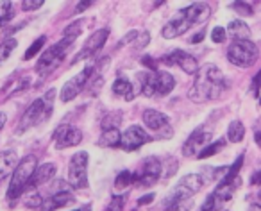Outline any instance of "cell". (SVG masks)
<instances>
[{
  "mask_svg": "<svg viewBox=\"0 0 261 211\" xmlns=\"http://www.w3.org/2000/svg\"><path fill=\"white\" fill-rule=\"evenodd\" d=\"M227 90V81L224 79V73L220 72L217 65L207 63L202 68L197 70L193 86L190 88L188 97L197 104L210 102L220 97Z\"/></svg>",
  "mask_w": 261,
  "mask_h": 211,
  "instance_id": "1",
  "label": "cell"
},
{
  "mask_svg": "<svg viewBox=\"0 0 261 211\" xmlns=\"http://www.w3.org/2000/svg\"><path fill=\"white\" fill-rule=\"evenodd\" d=\"M210 6L204 4V2H195L192 6H186V8L179 9L177 15L161 29V36L167 38V40L181 36V34L188 33L195 23L206 22L210 18Z\"/></svg>",
  "mask_w": 261,
  "mask_h": 211,
  "instance_id": "2",
  "label": "cell"
},
{
  "mask_svg": "<svg viewBox=\"0 0 261 211\" xmlns=\"http://www.w3.org/2000/svg\"><path fill=\"white\" fill-rule=\"evenodd\" d=\"M36 167H38V160L33 154H27V156H23L22 160L18 161L16 168L13 170V177L8 188L9 199H18V197L25 192L27 186H29L31 177H33L34 170H36Z\"/></svg>",
  "mask_w": 261,
  "mask_h": 211,
  "instance_id": "3",
  "label": "cell"
},
{
  "mask_svg": "<svg viewBox=\"0 0 261 211\" xmlns=\"http://www.w3.org/2000/svg\"><path fill=\"white\" fill-rule=\"evenodd\" d=\"M54 93H56V90H48L43 98H36V100L27 108L25 115H23L22 122H20V125H18V133H25L27 129L33 127V125L50 118Z\"/></svg>",
  "mask_w": 261,
  "mask_h": 211,
  "instance_id": "4",
  "label": "cell"
},
{
  "mask_svg": "<svg viewBox=\"0 0 261 211\" xmlns=\"http://www.w3.org/2000/svg\"><path fill=\"white\" fill-rule=\"evenodd\" d=\"M227 59L240 68H247L257 59V45L250 40H234L227 48Z\"/></svg>",
  "mask_w": 261,
  "mask_h": 211,
  "instance_id": "5",
  "label": "cell"
},
{
  "mask_svg": "<svg viewBox=\"0 0 261 211\" xmlns=\"http://www.w3.org/2000/svg\"><path fill=\"white\" fill-rule=\"evenodd\" d=\"M68 182L72 188L83 190L88 186V152L79 150L70 157L68 163Z\"/></svg>",
  "mask_w": 261,
  "mask_h": 211,
  "instance_id": "6",
  "label": "cell"
},
{
  "mask_svg": "<svg viewBox=\"0 0 261 211\" xmlns=\"http://www.w3.org/2000/svg\"><path fill=\"white\" fill-rule=\"evenodd\" d=\"M70 45L66 43V41L59 40L56 45H52V47H48L47 50L43 52V56L40 58V61H38L36 65V72L40 73V75H48V73L52 72L54 68H58L59 63L65 59V54H66V48H68Z\"/></svg>",
  "mask_w": 261,
  "mask_h": 211,
  "instance_id": "7",
  "label": "cell"
},
{
  "mask_svg": "<svg viewBox=\"0 0 261 211\" xmlns=\"http://www.w3.org/2000/svg\"><path fill=\"white\" fill-rule=\"evenodd\" d=\"M161 172H163V165H161V161L156 156L145 157L140 163L138 170L133 174V184H140V186L154 184L161 177Z\"/></svg>",
  "mask_w": 261,
  "mask_h": 211,
  "instance_id": "8",
  "label": "cell"
},
{
  "mask_svg": "<svg viewBox=\"0 0 261 211\" xmlns=\"http://www.w3.org/2000/svg\"><path fill=\"white\" fill-rule=\"evenodd\" d=\"M91 73H93V65H86L79 73H77L75 77H72L70 81H66L65 86H63V90H61V95H59V98H61L63 102L73 100V98H75L77 95H79L81 91L84 90L86 83L90 81Z\"/></svg>",
  "mask_w": 261,
  "mask_h": 211,
  "instance_id": "9",
  "label": "cell"
},
{
  "mask_svg": "<svg viewBox=\"0 0 261 211\" xmlns=\"http://www.w3.org/2000/svg\"><path fill=\"white\" fill-rule=\"evenodd\" d=\"M72 200H73V195H72L70 186L63 181H56V190L47 197V199H43L40 209L41 211H56V209H59V207L66 206L68 202H72Z\"/></svg>",
  "mask_w": 261,
  "mask_h": 211,
  "instance_id": "10",
  "label": "cell"
},
{
  "mask_svg": "<svg viewBox=\"0 0 261 211\" xmlns=\"http://www.w3.org/2000/svg\"><path fill=\"white\" fill-rule=\"evenodd\" d=\"M54 145L58 150L68 149V147H77L83 142V131L70 124H61L54 131Z\"/></svg>",
  "mask_w": 261,
  "mask_h": 211,
  "instance_id": "11",
  "label": "cell"
},
{
  "mask_svg": "<svg viewBox=\"0 0 261 211\" xmlns=\"http://www.w3.org/2000/svg\"><path fill=\"white\" fill-rule=\"evenodd\" d=\"M204 186V179L199 174H190L179 181V184L172 190L167 199H193L197 192Z\"/></svg>",
  "mask_w": 261,
  "mask_h": 211,
  "instance_id": "12",
  "label": "cell"
},
{
  "mask_svg": "<svg viewBox=\"0 0 261 211\" xmlns=\"http://www.w3.org/2000/svg\"><path fill=\"white\" fill-rule=\"evenodd\" d=\"M149 140L150 138H149V135H147L145 129L140 127V125H130V127H127L125 131L120 135L118 147L122 150L130 152V150H136V149H140L142 145H145Z\"/></svg>",
  "mask_w": 261,
  "mask_h": 211,
  "instance_id": "13",
  "label": "cell"
},
{
  "mask_svg": "<svg viewBox=\"0 0 261 211\" xmlns=\"http://www.w3.org/2000/svg\"><path fill=\"white\" fill-rule=\"evenodd\" d=\"M210 142H211V129L197 127L195 131L188 136L185 145H182V156L197 157V154H199Z\"/></svg>",
  "mask_w": 261,
  "mask_h": 211,
  "instance_id": "14",
  "label": "cell"
},
{
  "mask_svg": "<svg viewBox=\"0 0 261 211\" xmlns=\"http://www.w3.org/2000/svg\"><path fill=\"white\" fill-rule=\"evenodd\" d=\"M143 124L149 131L152 133H161L163 138H170L172 136V127H170V118L165 113L158 110H147L143 111Z\"/></svg>",
  "mask_w": 261,
  "mask_h": 211,
  "instance_id": "15",
  "label": "cell"
},
{
  "mask_svg": "<svg viewBox=\"0 0 261 211\" xmlns=\"http://www.w3.org/2000/svg\"><path fill=\"white\" fill-rule=\"evenodd\" d=\"M165 65H170V66H179L185 73H190V75H195L197 70H199V65H197V59L193 58L192 54L188 52L181 50V48H175L172 50L170 54H167L163 58Z\"/></svg>",
  "mask_w": 261,
  "mask_h": 211,
  "instance_id": "16",
  "label": "cell"
},
{
  "mask_svg": "<svg viewBox=\"0 0 261 211\" xmlns=\"http://www.w3.org/2000/svg\"><path fill=\"white\" fill-rule=\"evenodd\" d=\"M108 38H109V29H98V31H95V33L91 34V36L86 40V43H84L83 50H81L79 54H77L75 58H73V63L81 61V59L88 58V56H91V54H95L97 50H100V48L104 47L106 41H108Z\"/></svg>",
  "mask_w": 261,
  "mask_h": 211,
  "instance_id": "17",
  "label": "cell"
},
{
  "mask_svg": "<svg viewBox=\"0 0 261 211\" xmlns=\"http://www.w3.org/2000/svg\"><path fill=\"white\" fill-rule=\"evenodd\" d=\"M54 175H56V165L54 163L38 165L27 188H36L38 190L41 184H47V182H50L52 179H54Z\"/></svg>",
  "mask_w": 261,
  "mask_h": 211,
  "instance_id": "18",
  "label": "cell"
},
{
  "mask_svg": "<svg viewBox=\"0 0 261 211\" xmlns=\"http://www.w3.org/2000/svg\"><path fill=\"white\" fill-rule=\"evenodd\" d=\"M175 86V79L172 73L165 72V70H158L154 72V93H160L161 97L168 95Z\"/></svg>",
  "mask_w": 261,
  "mask_h": 211,
  "instance_id": "19",
  "label": "cell"
},
{
  "mask_svg": "<svg viewBox=\"0 0 261 211\" xmlns=\"http://www.w3.org/2000/svg\"><path fill=\"white\" fill-rule=\"evenodd\" d=\"M20 157L15 150H2L0 152V181H4L18 165Z\"/></svg>",
  "mask_w": 261,
  "mask_h": 211,
  "instance_id": "20",
  "label": "cell"
},
{
  "mask_svg": "<svg viewBox=\"0 0 261 211\" xmlns=\"http://www.w3.org/2000/svg\"><path fill=\"white\" fill-rule=\"evenodd\" d=\"M113 93L123 97L127 102H130L133 98L136 97L135 86H133V83H130V81H127L125 77H118V79L113 83Z\"/></svg>",
  "mask_w": 261,
  "mask_h": 211,
  "instance_id": "21",
  "label": "cell"
},
{
  "mask_svg": "<svg viewBox=\"0 0 261 211\" xmlns=\"http://www.w3.org/2000/svg\"><path fill=\"white\" fill-rule=\"evenodd\" d=\"M225 33H229V36H232V40H250V29L245 22L242 20H232L229 22Z\"/></svg>",
  "mask_w": 261,
  "mask_h": 211,
  "instance_id": "22",
  "label": "cell"
},
{
  "mask_svg": "<svg viewBox=\"0 0 261 211\" xmlns=\"http://www.w3.org/2000/svg\"><path fill=\"white\" fill-rule=\"evenodd\" d=\"M120 129H106L102 131L100 138H98V145L100 147H109V149H115L120 143Z\"/></svg>",
  "mask_w": 261,
  "mask_h": 211,
  "instance_id": "23",
  "label": "cell"
},
{
  "mask_svg": "<svg viewBox=\"0 0 261 211\" xmlns=\"http://www.w3.org/2000/svg\"><path fill=\"white\" fill-rule=\"evenodd\" d=\"M193 199H167L165 211H192Z\"/></svg>",
  "mask_w": 261,
  "mask_h": 211,
  "instance_id": "24",
  "label": "cell"
},
{
  "mask_svg": "<svg viewBox=\"0 0 261 211\" xmlns=\"http://www.w3.org/2000/svg\"><path fill=\"white\" fill-rule=\"evenodd\" d=\"M245 138V125L240 120H232L227 127V140L232 143H240Z\"/></svg>",
  "mask_w": 261,
  "mask_h": 211,
  "instance_id": "25",
  "label": "cell"
},
{
  "mask_svg": "<svg viewBox=\"0 0 261 211\" xmlns=\"http://www.w3.org/2000/svg\"><path fill=\"white\" fill-rule=\"evenodd\" d=\"M22 200L23 204H25L27 207H40L41 202H43V197L40 195V192H38L36 188H27L25 192L22 193Z\"/></svg>",
  "mask_w": 261,
  "mask_h": 211,
  "instance_id": "26",
  "label": "cell"
},
{
  "mask_svg": "<svg viewBox=\"0 0 261 211\" xmlns=\"http://www.w3.org/2000/svg\"><path fill=\"white\" fill-rule=\"evenodd\" d=\"M224 147H225V140H217V142H213V143H210V145L204 147V149L197 154V157H199V160H206V157L215 156V154H217L218 150L224 149Z\"/></svg>",
  "mask_w": 261,
  "mask_h": 211,
  "instance_id": "27",
  "label": "cell"
},
{
  "mask_svg": "<svg viewBox=\"0 0 261 211\" xmlns=\"http://www.w3.org/2000/svg\"><path fill=\"white\" fill-rule=\"evenodd\" d=\"M15 48H16L15 38H6V40L0 43V63H4L6 59H9V56L13 54Z\"/></svg>",
  "mask_w": 261,
  "mask_h": 211,
  "instance_id": "28",
  "label": "cell"
},
{
  "mask_svg": "<svg viewBox=\"0 0 261 211\" xmlns=\"http://www.w3.org/2000/svg\"><path fill=\"white\" fill-rule=\"evenodd\" d=\"M130 184H133V172L123 170L116 175V179H115V190L116 192H122V190H125L127 186H130Z\"/></svg>",
  "mask_w": 261,
  "mask_h": 211,
  "instance_id": "29",
  "label": "cell"
},
{
  "mask_svg": "<svg viewBox=\"0 0 261 211\" xmlns=\"http://www.w3.org/2000/svg\"><path fill=\"white\" fill-rule=\"evenodd\" d=\"M118 124H122V113L120 111H113L108 113L102 120V129H118Z\"/></svg>",
  "mask_w": 261,
  "mask_h": 211,
  "instance_id": "30",
  "label": "cell"
},
{
  "mask_svg": "<svg viewBox=\"0 0 261 211\" xmlns=\"http://www.w3.org/2000/svg\"><path fill=\"white\" fill-rule=\"evenodd\" d=\"M45 43H47V38H45V36H40L36 41H34L33 45H31L29 48H27V52H25V54H23V59H25V61H29V59H33L34 56H36L38 52H40L41 48H43V45H45Z\"/></svg>",
  "mask_w": 261,
  "mask_h": 211,
  "instance_id": "31",
  "label": "cell"
},
{
  "mask_svg": "<svg viewBox=\"0 0 261 211\" xmlns=\"http://www.w3.org/2000/svg\"><path fill=\"white\" fill-rule=\"evenodd\" d=\"M13 18V4L11 2H2L0 4V27H4Z\"/></svg>",
  "mask_w": 261,
  "mask_h": 211,
  "instance_id": "32",
  "label": "cell"
},
{
  "mask_svg": "<svg viewBox=\"0 0 261 211\" xmlns=\"http://www.w3.org/2000/svg\"><path fill=\"white\" fill-rule=\"evenodd\" d=\"M123 206H125V195H120V193H116V195H113L111 202L108 204V207H106V211H123Z\"/></svg>",
  "mask_w": 261,
  "mask_h": 211,
  "instance_id": "33",
  "label": "cell"
},
{
  "mask_svg": "<svg viewBox=\"0 0 261 211\" xmlns=\"http://www.w3.org/2000/svg\"><path fill=\"white\" fill-rule=\"evenodd\" d=\"M150 41V34L149 33H138V36L135 38V41H133V47L135 48H143L147 43Z\"/></svg>",
  "mask_w": 261,
  "mask_h": 211,
  "instance_id": "34",
  "label": "cell"
},
{
  "mask_svg": "<svg viewBox=\"0 0 261 211\" xmlns=\"http://www.w3.org/2000/svg\"><path fill=\"white\" fill-rule=\"evenodd\" d=\"M225 29L224 27H215L213 31H211V40L215 41V43H224L225 41Z\"/></svg>",
  "mask_w": 261,
  "mask_h": 211,
  "instance_id": "35",
  "label": "cell"
},
{
  "mask_svg": "<svg viewBox=\"0 0 261 211\" xmlns=\"http://www.w3.org/2000/svg\"><path fill=\"white\" fill-rule=\"evenodd\" d=\"M43 4H45L43 0H23V2H22V9H23V11H33V9L41 8Z\"/></svg>",
  "mask_w": 261,
  "mask_h": 211,
  "instance_id": "36",
  "label": "cell"
},
{
  "mask_svg": "<svg viewBox=\"0 0 261 211\" xmlns=\"http://www.w3.org/2000/svg\"><path fill=\"white\" fill-rule=\"evenodd\" d=\"M231 8L234 9V11L242 13L243 16H250V15H252V9H250V6L243 4V2H234V4H231Z\"/></svg>",
  "mask_w": 261,
  "mask_h": 211,
  "instance_id": "37",
  "label": "cell"
},
{
  "mask_svg": "<svg viewBox=\"0 0 261 211\" xmlns=\"http://www.w3.org/2000/svg\"><path fill=\"white\" fill-rule=\"evenodd\" d=\"M250 93L254 95V98L259 97V73H257V75H254L252 84H250Z\"/></svg>",
  "mask_w": 261,
  "mask_h": 211,
  "instance_id": "38",
  "label": "cell"
},
{
  "mask_svg": "<svg viewBox=\"0 0 261 211\" xmlns=\"http://www.w3.org/2000/svg\"><path fill=\"white\" fill-rule=\"evenodd\" d=\"M142 63L147 66V68H150V70H152V72H158V63L154 61L152 58H143V59H142Z\"/></svg>",
  "mask_w": 261,
  "mask_h": 211,
  "instance_id": "39",
  "label": "cell"
},
{
  "mask_svg": "<svg viewBox=\"0 0 261 211\" xmlns=\"http://www.w3.org/2000/svg\"><path fill=\"white\" fill-rule=\"evenodd\" d=\"M154 200V193H147V195H143L142 199L138 200V206H143V204H150Z\"/></svg>",
  "mask_w": 261,
  "mask_h": 211,
  "instance_id": "40",
  "label": "cell"
},
{
  "mask_svg": "<svg viewBox=\"0 0 261 211\" xmlns=\"http://www.w3.org/2000/svg\"><path fill=\"white\" fill-rule=\"evenodd\" d=\"M90 6H91L90 0H88V2H79V4H77V8H75V11H77V13H81V11H84L86 8H90Z\"/></svg>",
  "mask_w": 261,
  "mask_h": 211,
  "instance_id": "41",
  "label": "cell"
},
{
  "mask_svg": "<svg viewBox=\"0 0 261 211\" xmlns=\"http://www.w3.org/2000/svg\"><path fill=\"white\" fill-rule=\"evenodd\" d=\"M204 34H206V31H200V33H197L193 38H190V41H192V43H199V41L204 38Z\"/></svg>",
  "mask_w": 261,
  "mask_h": 211,
  "instance_id": "42",
  "label": "cell"
},
{
  "mask_svg": "<svg viewBox=\"0 0 261 211\" xmlns=\"http://www.w3.org/2000/svg\"><path fill=\"white\" fill-rule=\"evenodd\" d=\"M6 120H8V117H6V113H4V111H0V131H2V129H4Z\"/></svg>",
  "mask_w": 261,
  "mask_h": 211,
  "instance_id": "43",
  "label": "cell"
},
{
  "mask_svg": "<svg viewBox=\"0 0 261 211\" xmlns=\"http://www.w3.org/2000/svg\"><path fill=\"white\" fill-rule=\"evenodd\" d=\"M72 211H91V206L90 204H84V206L77 207V209H72Z\"/></svg>",
  "mask_w": 261,
  "mask_h": 211,
  "instance_id": "44",
  "label": "cell"
},
{
  "mask_svg": "<svg viewBox=\"0 0 261 211\" xmlns=\"http://www.w3.org/2000/svg\"><path fill=\"white\" fill-rule=\"evenodd\" d=\"M249 211H261L259 204H252V206H250V207H249Z\"/></svg>",
  "mask_w": 261,
  "mask_h": 211,
  "instance_id": "45",
  "label": "cell"
},
{
  "mask_svg": "<svg viewBox=\"0 0 261 211\" xmlns=\"http://www.w3.org/2000/svg\"><path fill=\"white\" fill-rule=\"evenodd\" d=\"M257 177H259V174L256 172V174H254V177H252V182H254V184H257V182H259V179H257Z\"/></svg>",
  "mask_w": 261,
  "mask_h": 211,
  "instance_id": "46",
  "label": "cell"
}]
</instances>
